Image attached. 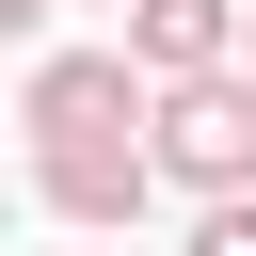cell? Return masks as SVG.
I'll return each mask as SVG.
<instances>
[{
	"mask_svg": "<svg viewBox=\"0 0 256 256\" xmlns=\"http://www.w3.org/2000/svg\"><path fill=\"white\" fill-rule=\"evenodd\" d=\"M32 176H48V208H64V224H128V208L160 192V160H144V144H48Z\"/></svg>",
	"mask_w": 256,
	"mask_h": 256,
	"instance_id": "4",
	"label": "cell"
},
{
	"mask_svg": "<svg viewBox=\"0 0 256 256\" xmlns=\"http://www.w3.org/2000/svg\"><path fill=\"white\" fill-rule=\"evenodd\" d=\"M128 128H144V64H128V48L32 64V160H48V144H128Z\"/></svg>",
	"mask_w": 256,
	"mask_h": 256,
	"instance_id": "2",
	"label": "cell"
},
{
	"mask_svg": "<svg viewBox=\"0 0 256 256\" xmlns=\"http://www.w3.org/2000/svg\"><path fill=\"white\" fill-rule=\"evenodd\" d=\"M144 160H160L176 192L240 208V192H256V80L224 64V80H176V96H144Z\"/></svg>",
	"mask_w": 256,
	"mask_h": 256,
	"instance_id": "1",
	"label": "cell"
},
{
	"mask_svg": "<svg viewBox=\"0 0 256 256\" xmlns=\"http://www.w3.org/2000/svg\"><path fill=\"white\" fill-rule=\"evenodd\" d=\"M224 48H240V0H128V64L176 96V80H224Z\"/></svg>",
	"mask_w": 256,
	"mask_h": 256,
	"instance_id": "3",
	"label": "cell"
},
{
	"mask_svg": "<svg viewBox=\"0 0 256 256\" xmlns=\"http://www.w3.org/2000/svg\"><path fill=\"white\" fill-rule=\"evenodd\" d=\"M192 256H256V192H240V208H208V224H192Z\"/></svg>",
	"mask_w": 256,
	"mask_h": 256,
	"instance_id": "5",
	"label": "cell"
},
{
	"mask_svg": "<svg viewBox=\"0 0 256 256\" xmlns=\"http://www.w3.org/2000/svg\"><path fill=\"white\" fill-rule=\"evenodd\" d=\"M240 80H256V16H240Z\"/></svg>",
	"mask_w": 256,
	"mask_h": 256,
	"instance_id": "7",
	"label": "cell"
},
{
	"mask_svg": "<svg viewBox=\"0 0 256 256\" xmlns=\"http://www.w3.org/2000/svg\"><path fill=\"white\" fill-rule=\"evenodd\" d=\"M0 32H48V0H0Z\"/></svg>",
	"mask_w": 256,
	"mask_h": 256,
	"instance_id": "6",
	"label": "cell"
}]
</instances>
